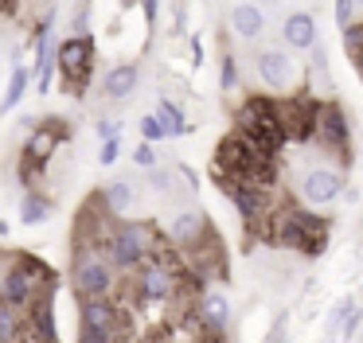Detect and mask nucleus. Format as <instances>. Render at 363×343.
<instances>
[{"label": "nucleus", "instance_id": "nucleus-17", "mask_svg": "<svg viewBox=\"0 0 363 343\" xmlns=\"http://www.w3.org/2000/svg\"><path fill=\"white\" fill-rule=\"evenodd\" d=\"M137 82H141V67H137V62H118V67H110L102 74V90H106V98H113V101L129 98V94L137 90Z\"/></svg>", "mask_w": 363, "mask_h": 343}, {"label": "nucleus", "instance_id": "nucleus-37", "mask_svg": "<svg viewBox=\"0 0 363 343\" xmlns=\"http://www.w3.org/2000/svg\"><path fill=\"white\" fill-rule=\"evenodd\" d=\"M110 343H129V335H121V339H110Z\"/></svg>", "mask_w": 363, "mask_h": 343}, {"label": "nucleus", "instance_id": "nucleus-32", "mask_svg": "<svg viewBox=\"0 0 363 343\" xmlns=\"http://www.w3.org/2000/svg\"><path fill=\"white\" fill-rule=\"evenodd\" d=\"M133 164H141V168H157V152H152V145H137L133 148Z\"/></svg>", "mask_w": 363, "mask_h": 343}, {"label": "nucleus", "instance_id": "nucleus-1", "mask_svg": "<svg viewBox=\"0 0 363 343\" xmlns=\"http://www.w3.org/2000/svg\"><path fill=\"white\" fill-rule=\"evenodd\" d=\"M160 249V234L152 223H141V218H129V223H110V230L98 242V254L113 265V273L121 269H137L141 262H149Z\"/></svg>", "mask_w": 363, "mask_h": 343}, {"label": "nucleus", "instance_id": "nucleus-33", "mask_svg": "<svg viewBox=\"0 0 363 343\" xmlns=\"http://www.w3.org/2000/svg\"><path fill=\"white\" fill-rule=\"evenodd\" d=\"M141 12H145V23H157V12H160V0H141Z\"/></svg>", "mask_w": 363, "mask_h": 343}, {"label": "nucleus", "instance_id": "nucleus-35", "mask_svg": "<svg viewBox=\"0 0 363 343\" xmlns=\"http://www.w3.org/2000/svg\"><path fill=\"white\" fill-rule=\"evenodd\" d=\"M352 62H355V74L363 78V51H359V55H352Z\"/></svg>", "mask_w": 363, "mask_h": 343}, {"label": "nucleus", "instance_id": "nucleus-7", "mask_svg": "<svg viewBox=\"0 0 363 343\" xmlns=\"http://www.w3.org/2000/svg\"><path fill=\"white\" fill-rule=\"evenodd\" d=\"M313 145H320L328 156H336V160H352V125H347V113L340 101L324 98L320 109H316V129H313Z\"/></svg>", "mask_w": 363, "mask_h": 343}, {"label": "nucleus", "instance_id": "nucleus-5", "mask_svg": "<svg viewBox=\"0 0 363 343\" xmlns=\"http://www.w3.org/2000/svg\"><path fill=\"white\" fill-rule=\"evenodd\" d=\"M71 285L79 293V300H94V296H113L118 288V273L106 262L98 249L90 246H74V262H71Z\"/></svg>", "mask_w": 363, "mask_h": 343}, {"label": "nucleus", "instance_id": "nucleus-29", "mask_svg": "<svg viewBox=\"0 0 363 343\" xmlns=\"http://www.w3.org/2000/svg\"><path fill=\"white\" fill-rule=\"evenodd\" d=\"M94 133H98V140H118L121 121H113V117H102V121L94 125Z\"/></svg>", "mask_w": 363, "mask_h": 343}, {"label": "nucleus", "instance_id": "nucleus-16", "mask_svg": "<svg viewBox=\"0 0 363 343\" xmlns=\"http://www.w3.org/2000/svg\"><path fill=\"white\" fill-rule=\"evenodd\" d=\"M196 324L203 327V335H223V332H227V324H230V304H227V296L207 293L203 300H199Z\"/></svg>", "mask_w": 363, "mask_h": 343}, {"label": "nucleus", "instance_id": "nucleus-10", "mask_svg": "<svg viewBox=\"0 0 363 343\" xmlns=\"http://www.w3.org/2000/svg\"><path fill=\"white\" fill-rule=\"evenodd\" d=\"M67 137H71V129H67L63 117H48V121H43L40 129L32 125V133H28V145H24V156H20V160L43 172V164L51 160V152H55V148L63 145Z\"/></svg>", "mask_w": 363, "mask_h": 343}, {"label": "nucleus", "instance_id": "nucleus-18", "mask_svg": "<svg viewBox=\"0 0 363 343\" xmlns=\"http://www.w3.org/2000/svg\"><path fill=\"white\" fill-rule=\"evenodd\" d=\"M230 28H235L238 39H258L262 31H266V12H262L258 4H250V0H242V4H235V12H230Z\"/></svg>", "mask_w": 363, "mask_h": 343}, {"label": "nucleus", "instance_id": "nucleus-27", "mask_svg": "<svg viewBox=\"0 0 363 343\" xmlns=\"http://www.w3.org/2000/svg\"><path fill=\"white\" fill-rule=\"evenodd\" d=\"M352 304H355L352 296H340V300H336V308L328 312V332H332V335L340 332V324H344V316H347V308H352Z\"/></svg>", "mask_w": 363, "mask_h": 343}, {"label": "nucleus", "instance_id": "nucleus-13", "mask_svg": "<svg viewBox=\"0 0 363 343\" xmlns=\"http://www.w3.org/2000/svg\"><path fill=\"white\" fill-rule=\"evenodd\" d=\"M35 78H40V94H48L55 78V12H48L35 28Z\"/></svg>", "mask_w": 363, "mask_h": 343}, {"label": "nucleus", "instance_id": "nucleus-15", "mask_svg": "<svg viewBox=\"0 0 363 343\" xmlns=\"http://www.w3.org/2000/svg\"><path fill=\"white\" fill-rule=\"evenodd\" d=\"M281 35L289 51H313L316 47V16L313 12H289L281 23Z\"/></svg>", "mask_w": 363, "mask_h": 343}, {"label": "nucleus", "instance_id": "nucleus-24", "mask_svg": "<svg viewBox=\"0 0 363 343\" xmlns=\"http://www.w3.org/2000/svg\"><path fill=\"white\" fill-rule=\"evenodd\" d=\"M219 86H223V94H230L238 86V59L230 51H223V62H219Z\"/></svg>", "mask_w": 363, "mask_h": 343}, {"label": "nucleus", "instance_id": "nucleus-28", "mask_svg": "<svg viewBox=\"0 0 363 343\" xmlns=\"http://www.w3.org/2000/svg\"><path fill=\"white\" fill-rule=\"evenodd\" d=\"M355 332H359V304H352V308H347V316H344V324H340V339H347V343H352V335Z\"/></svg>", "mask_w": 363, "mask_h": 343}, {"label": "nucleus", "instance_id": "nucleus-11", "mask_svg": "<svg viewBox=\"0 0 363 343\" xmlns=\"http://www.w3.org/2000/svg\"><path fill=\"white\" fill-rule=\"evenodd\" d=\"M340 191H344V176L336 168H308L301 179V199L308 207H328L340 199Z\"/></svg>", "mask_w": 363, "mask_h": 343}, {"label": "nucleus", "instance_id": "nucleus-4", "mask_svg": "<svg viewBox=\"0 0 363 343\" xmlns=\"http://www.w3.org/2000/svg\"><path fill=\"white\" fill-rule=\"evenodd\" d=\"M129 316L113 296H94V300H82L79 312V343H110L129 335Z\"/></svg>", "mask_w": 363, "mask_h": 343}, {"label": "nucleus", "instance_id": "nucleus-6", "mask_svg": "<svg viewBox=\"0 0 363 343\" xmlns=\"http://www.w3.org/2000/svg\"><path fill=\"white\" fill-rule=\"evenodd\" d=\"M55 70H59V78H63L67 94L82 98L90 74H94V39L82 31V35H71V39H63V43H55Z\"/></svg>", "mask_w": 363, "mask_h": 343}, {"label": "nucleus", "instance_id": "nucleus-12", "mask_svg": "<svg viewBox=\"0 0 363 343\" xmlns=\"http://www.w3.org/2000/svg\"><path fill=\"white\" fill-rule=\"evenodd\" d=\"M254 70H258V78L269 90H289V86L297 82V62L289 59V51L266 47V51H258V59H254Z\"/></svg>", "mask_w": 363, "mask_h": 343}, {"label": "nucleus", "instance_id": "nucleus-30", "mask_svg": "<svg viewBox=\"0 0 363 343\" xmlns=\"http://www.w3.org/2000/svg\"><path fill=\"white\" fill-rule=\"evenodd\" d=\"M352 20H355V0H336V23H340V31H344Z\"/></svg>", "mask_w": 363, "mask_h": 343}, {"label": "nucleus", "instance_id": "nucleus-22", "mask_svg": "<svg viewBox=\"0 0 363 343\" xmlns=\"http://www.w3.org/2000/svg\"><path fill=\"white\" fill-rule=\"evenodd\" d=\"M24 332V312L0 300V343H16Z\"/></svg>", "mask_w": 363, "mask_h": 343}, {"label": "nucleus", "instance_id": "nucleus-23", "mask_svg": "<svg viewBox=\"0 0 363 343\" xmlns=\"http://www.w3.org/2000/svg\"><path fill=\"white\" fill-rule=\"evenodd\" d=\"M48 215H51V203L43 199L40 191H28L24 199H20V218H24L28 226H40Z\"/></svg>", "mask_w": 363, "mask_h": 343}, {"label": "nucleus", "instance_id": "nucleus-20", "mask_svg": "<svg viewBox=\"0 0 363 343\" xmlns=\"http://www.w3.org/2000/svg\"><path fill=\"white\" fill-rule=\"evenodd\" d=\"M157 125L160 129H164V137H188L191 133V125H188V117L180 113V106H176V101H168L164 94H160V101H157Z\"/></svg>", "mask_w": 363, "mask_h": 343}, {"label": "nucleus", "instance_id": "nucleus-3", "mask_svg": "<svg viewBox=\"0 0 363 343\" xmlns=\"http://www.w3.org/2000/svg\"><path fill=\"white\" fill-rule=\"evenodd\" d=\"M266 223H269L266 238H274L277 246H285V249H297V254H305V257L324 254V246H328V218L313 215V210L289 207V210L269 215Z\"/></svg>", "mask_w": 363, "mask_h": 343}, {"label": "nucleus", "instance_id": "nucleus-2", "mask_svg": "<svg viewBox=\"0 0 363 343\" xmlns=\"http://www.w3.org/2000/svg\"><path fill=\"white\" fill-rule=\"evenodd\" d=\"M235 133L250 148H258L262 156L277 160V152L285 148V125H281V113H277V101L266 98V94H250L235 109Z\"/></svg>", "mask_w": 363, "mask_h": 343}, {"label": "nucleus", "instance_id": "nucleus-21", "mask_svg": "<svg viewBox=\"0 0 363 343\" xmlns=\"http://www.w3.org/2000/svg\"><path fill=\"white\" fill-rule=\"evenodd\" d=\"M28 86H32V74H28V67H12V78H9V86H4V94H0V117H9L12 109L24 101V94H28Z\"/></svg>", "mask_w": 363, "mask_h": 343}, {"label": "nucleus", "instance_id": "nucleus-8", "mask_svg": "<svg viewBox=\"0 0 363 343\" xmlns=\"http://www.w3.org/2000/svg\"><path fill=\"white\" fill-rule=\"evenodd\" d=\"M316 109H320V98L313 90H297L285 101H277V113H281V125H285V140L308 145L313 129H316Z\"/></svg>", "mask_w": 363, "mask_h": 343}, {"label": "nucleus", "instance_id": "nucleus-9", "mask_svg": "<svg viewBox=\"0 0 363 343\" xmlns=\"http://www.w3.org/2000/svg\"><path fill=\"white\" fill-rule=\"evenodd\" d=\"M223 184V195H227L230 203H235V210L242 215L246 226H258L269 218V187H258L250 184V179H219Z\"/></svg>", "mask_w": 363, "mask_h": 343}, {"label": "nucleus", "instance_id": "nucleus-19", "mask_svg": "<svg viewBox=\"0 0 363 343\" xmlns=\"http://www.w3.org/2000/svg\"><path fill=\"white\" fill-rule=\"evenodd\" d=\"M98 203H102V207L110 210L113 218H118V215H129V210H133V203H137V191H133V184H125V179H118V184H106V187H102V195H98Z\"/></svg>", "mask_w": 363, "mask_h": 343}, {"label": "nucleus", "instance_id": "nucleus-36", "mask_svg": "<svg viewBox=\"0 0 363 343\" xmlns=\"http://www.w3.org/2000/svg\"><path fill=\"white\" fill-rule=\"evenodd\" d=\"M16 8V0H0V12H12Z\"/></svg>", "mask_w": 363, "mask_h": 343}, {"label": "nucleus", "instance_id": "nucleus-25", "mask_svg": "<svg viewBox=\"0 0 363 343\" xmlns=\"http://www.w3.org/2000/svg\"><path fill=\"white\" fill-rule=\"evenodd\" d=\"M344 51H347V59L363 51V23H355V20H352V23L344 28Z\"/></svg>", "mask_w": 363, "mask_h": 343}, {"label": "nucleus", "instance_id": "nucleus-26", "mask_svg": "<svg viewBox=\"0 0 363 343\" xmlns=\"http://www.w3.org/2000/svg\"><path fill=\"white\" fill-rule=\"evenodd\" d=\"M137 125H141V137H145V145H157V140H164V129L157 125V117H152V113H145Z\"/></svg>", "mask_w": 363, "mask_h": 343}, {"label": "nucleus", "instance_id": "nucleus-14", "mask_svg": "<svg viewBox=\"0 0 363 343\" xmlns=\"http://www.w3.org/2000/svg\"><path fill=\"white\" fill-rule=\"evenodd\" d=\"M207 230H211V226H207L203 210H180V215L168 223V242H172V246H180V249H191Z\"/></svg>", "mask_w": 363, "mask_h": 343}, {"label": "nucleus", "instance_id": "nucleus-31", "mask_svg": "<svg viewBox=\"0 0 363 343\" xmlns=\"http://www.w3.org/2000/svg\"><path fill=\"white\" fill-rule=\"evenodd\" d=\"M118 152H121V145H118V140H102V152H98V164H102V168L118 164Z\"/></svg>", "mask_w": 363, "mask_h": 343}, {"label": "nucleus", "instance_id": "nucleus-34", "mask_svg": "<svg viewBox=\"0 0 363 343\" xmlns=\"http://www.w3.org/2000/svg\"><path fill=\"white\" fill-rule=\"evenodd\" d=\"M191 62H196V67L203 62V43H199V39H191Z\"/></svg>", "mask_w": 363, "mask_h": 343}]
</instances>
